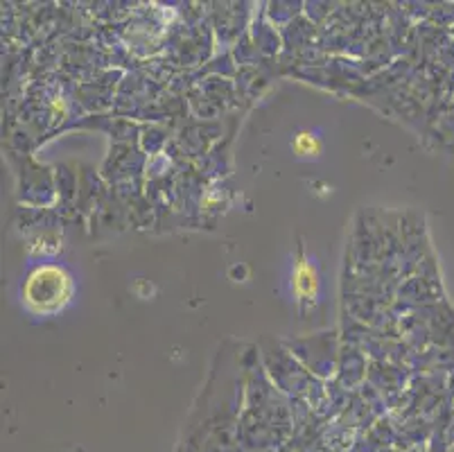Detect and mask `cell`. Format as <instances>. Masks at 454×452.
<instances>
[{
    "label": "cell",
    "mask_w": 454,
    "mask_h": 452,
    "mask_svg": "<svg viewBox=\"0 0 454 452\" xmlns=\"http://www.w3.org/2000/svg\"><path fill=\"white\" fill-rule=\"evenodd\" d=\"M73 294V281L61 267H41L36 269L23 289V299L32 312L52 314L61 310Z\"/></svg>",
    "instance_id": "6da1fadb"
},
{
    "label": "cell",
    "mask_w": 454,
    "mask_h": 452,
    "mask_svg": "<svg viewBox=\"0 0 454 452\" xmlns=\"http://www.w3.org/2000/svg\"><path fill=\"white\" fill-rule=\"evenodd\" d=\"M294 287L301 297H314L316 294V274L308 262H299L296 272H294Z\"/></svg>",
    "instance_id": "7a4b0ae2"
},
{
    "label": "cell",
    "mask_w": 454,
    "mask_h": 452,
    "mask_svg": "<svg viewBox=\"0 0 454 452\" xmlns=\"http://www.w3.org/2000/svg\"><path fill=\"white\" fill-rule=\"evenodd\" d=\"M292 148H294V152L301 154V156H314V154L321 152V143H319L316 136H312V134L305 131V134H299L296 138H294Z\"/></svg>",
    "instance_id": "3957f363"
}]
</instances>
